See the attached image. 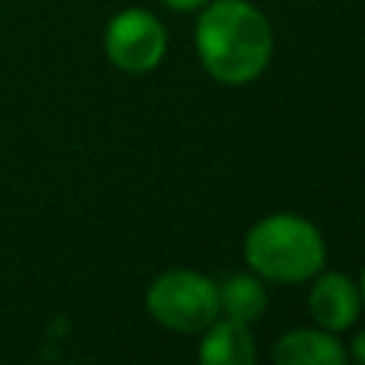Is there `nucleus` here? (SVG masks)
Instances as JSON below:
<instances>
[{
	"label": "nucleus",
	"mask_w": 365,
	"mask_h": 365,
	"mask_svg": "<svg viewBox=\"0 0 365 365\" xmlns=\"http://www.w3.org/2000/svg\"><path fill=\"white\" fill-rule=\"evenodd\" d=\"M194 48L217 83L245 86L268 68L274 29L248 0H208L194 26Z\"/></svg>",
	"instance_id": "f257e3e1"
},
{
	"label": "nucleus",
	"mask_w": 365,
	"mask_h": 365,
	"mask_svg": "<svg viewBox=\"0 0 365 365\" xmlns=\"http://www.w3.org/2000/svg\"><path fill=\"white\" fill-rule=\"evenodd\" d=\"M242 257L257 277L294 285L314 279L322 271L325 240L311 220L279 211L248 228L242 240Z\"/></svg>",
	"instance_id": "f03ea898"
},
{
	"label": "nucleus",
	"mask_w": 365,
	"mask_h": 365,
	"mask_svg": "<svg viewBox=\"0 0 365 365\" xmlns=\"http://www.w3.org/2000/svg\"><path fill=\"white\" fill-rule=\"evenodd\" d=\"M145 311L168 331L197 334L220 317V291L214 279L194 268H171L148 285Z\"/></svg>",
	"instance_id": "7ed1b4c3"
},
{
	"label": "nucleus",
	"mask_w": 365,
	"mask_h": 365,
	"mask_svg": "<svg viewBox=\"0 0 365 365\" xmlns=\"http://www.w3.org/2000/svg\"><path fill=\"white\" fill-rule=\"evenodd\" d=\"M103 48L120 71L148 74L163 63L168 34L148 9H123L108 20Z\"/></svg>",
	"instance_id": "20e7f679"
},
{
	"label": "nucleus",
	"mask_w": 365,
	"mask_h": 365,
	"mask_svg": "<svg viewBox=\"0 0 365 365\" xmlns=\"http://www.w3.org/2000/svg\"><path fill=\"white\" fill-rule=\"evenodd\" d=\"M359 308H362L359 288L351 277H345L339 271H328V274L314 277V285L308 294V311L319 328H325L331 334L345 331L356 322Z\"/></svg>",
	"instance_id": "39448f33"
},
{
	"label": "nucleus",
	"mask_w": 365,
	"mask_h": 365,
	"mask_svg": "<svg viewBox=\"0 0 365 365\" xmlns=\"http://www.w3.org/2000/svg\"><path fill=\"white\" fill-rule=\"evenodd\" d=\"M271 359L277 365H342L348 351L325 328H294L274 342Z\"/></svg>",
	"instance_id": "423d86ee"
},
{
	"label": "nucleus",
	"mask_w": 365,
	"mask_h": 365,
	"mask_svg": "<svg viewBox=\"0 0 365 365\" xmlns=\"http://www.w3.org/2000/svg\"><path fill=\"white\" fill-rule=\"evenodd\" d=\"M197 359L202 365H251L257 359V339L248 322L240 319H214L200 339Z\"/></svg>",
	"instance_id": "0eeeda50"
},
{
	"label": "nucleus",
	"mask_w": 365,
	"mask_h": 365,
	"mask_svg": "<svg viewBox=\"0 0 365 365\" xmlns=\"http://www.w3.org/2000/svg\"><path fill=\"white\" fill-rule=\"evenodd\" d=\"M220 291V311L240 322H257L268 311V291L262 277L257 274H231L217 285Z\"/></svg>",
	"instance_id": "6e6552de"
},
{
	"label": "nucleus",
	"mask_w": 365,
	"mask_h": 365,
	"mask_svg": "<svg viewBox=\"0 0 365 365\" xmlns=\"http://www.w3.org/2000/svg\"><path fill=\"white\" fill-rule=\"evenodd\" d=\"M351 356L365 365V328L354 334V339H351Z\"/></svg>",
	"instance_id": "1a4fd4ad"
},
{
	"label": "nucleus",
	"mask_w": 365,
	"mask_h": 365,
	"mask_svg": "<svg viewBox=\"0 0 365 365\" xmlns=\"http://www.w3.org/2000/svg\"><path fill=\"white\" fill-rule=\"evenodd\" d=\"M168 9H174V11H197V9H202L208 0H163Z\"/></svg>",
	"instance_id": "9d476101"
},
{
	"label": "nucleus",
	"mask_w": 365,
	"mask_h": 365,
	"mask_svg": "<svg viewBox=\"0 0 365 365\" xmlns=\"http://www.w3.org/2000/svg\"><path fill=\"white\" fill-rule=\"evenodd\" d=\"M359 299H362V305H365V268H362V277H359Z\"/></svg>",
	"instance_id": "9b49d317"
}]
</instances>
